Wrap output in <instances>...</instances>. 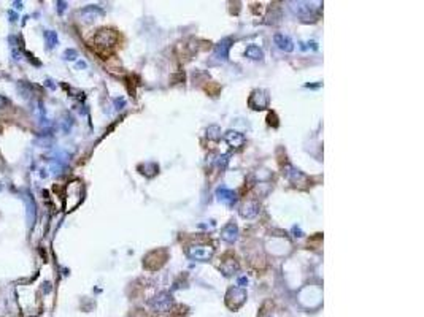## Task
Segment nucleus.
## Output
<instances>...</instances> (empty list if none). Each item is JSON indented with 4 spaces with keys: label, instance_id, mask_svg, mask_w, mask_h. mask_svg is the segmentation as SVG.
<instances>
[{
    "label": "nucleus",
    "instance_id": "obj_1",
    "mask_svg": "<svg viewBox=\"0 0 424 317\" xmlns=\"http://www.w3.org/2000/svg\"><path fill=\"white\" fill-rule=\"evenodd\" d=\"M116 40H118V35L114 33V31H111V29H100V31L95 33L94 43L102 48H113L114 43H116Z\"/></svg>",
    "mask_w": 424,
    "mask_h": 317
},
{
    "label": "nucleus",
    "instance_id": "obj_2",
    "mask_svg": "<svg viewBox=\"0 0 424 317\" xmlns=\"http://www.w3.org/2000/svg\"><path fill=\"white\" fill-rule=\"evenodd\" d=\"M187 255L194 260H201L205 262L208 260L211 255H213V248L205 246V244H199V246H191L187 249Z\"/></svg>",
    "mask_w": 424,
    "mask_h": 317
},
{
    "label": "nucleus",
    "instance_id": "obj_3",
    "mask_svg": "<svg viewBox=\"0 0 424 317\" xmlns=\"http://www.w3.org/2000/svg\"><path fill=\"white\" fill-rule=\"evenodd\" d=\"M248 103H250L253 110H264L269 105V97L264 91H254L250 100H248Z\"/></svg>",
    "mask_w": 424,
    "mask_h": 317
},
{
    "label": "nucleus",
    "instance_id": "obj_4",
    "mask_svg": "<svg viewBox=\"0 0 424 317\" xmlns=\"http://www.w3.org/2000/svg\"><path fill=\"white\" fill-rule=\"evenodd\" d=\"M216 195H218V199H220V201L224 203V205H227V206H232L235 203V194L232 192L231 189H227L224 186H221L220 189L216 190Z\"/></svg>",
    "mask_w": 424,
    "mask_h": 317
},
{
    "label": "nucleus",
    "instance_id": "obj_5",
    "mask_svg": "<svg viewBox=\"0 0 424 317\" xmlns=\"http://www.w3.org/2000/svg\"><path fill=\"white\" fill-rule=\"evenodd\" d=\"M224 138H226V141L234 148L243 146V143H245V136L241 135L240 132H235V130H229L227 133L224 135Z\"/></svg>",
    "mask_w": 424,
    "mask_h": 317
},
{
    "label": "nucleus",
    "instance_id": "obj_6",
    "mask_svg": "<svg viewBox=\"0 0 424 317\" xmlns=\"http://www.w3.org/2000/svg\"><path fill=\"white\" fill-rule=\"evenodd\" d=\"M237 235H239V230H237V225L235 224H227L221 232V238L227 243H234L235 240H237Z\"/></svg>",
    "mask_w": 424,
    "mask_h": 317
},
{
    "label": "nucleus",
    "instance_id": "obj_7",
    "mask_svg": "<svg viewBox=\"0 0 424 317\" xmlns=\"http://www.w3.org/2000/svg\"><path fill=\"white\" fill-rule=\"evenodd\" d=\"M275 45L280 48L281 51H286V52H291L294 50V45H293V41H291V38L286 37V35H281V33L275 35Z\"/></svg>",
    "mask_w": 424,
    "mask_h": 317
},
{
    "label": "nucleus",
    "instance_id": "obj_8",
    "mask_svg": "<svg viewBox=\"0 0 424 317\" xmlns=\"http://www.w3.org/2000/svg\"><path fill=\"white\" fill-rule=\"evenodd\" d=\"M231 43H232V40L231 38H226V40H222V41H220V43L216 45V56L220 57V59H227V54H229V50H231Z\"/></svg>",
    "mask_w": 424,
    "mask_h": 317
},
{
    "label": "nucleus",
    "instance_id": "obj_9",
    "mask_svg": "<svg viewBox=\"0 0 424 317\" xmlns=\"http://www.w3.org/2000/svg\"><path fill=\"white\" fill-rule=\"evenodd\" d=\"M258 209H259V206H258V203L256 201H248V203H245L243 206H241V209H240V214L243 217H254L258 214Z\"/></svg>",
    "mask_w": 424,
    "mask_h": 317
},
{
    "label": "nucleus",
    "instance_id": "obj_10",
    "mask_svg": "<svg viewBox=\"0 0 424 317\" xmlns=\"http://www.w3.org/2000/svg\"><path fill=\"white\" fill-rule=\"evenodd\" d=\"M237 270H239V263L235 259H224V262L221 263V271L226 274V276H231V274Z\"/></svg>",
    "mask_w": 424,
    "mask_h": 317
},
{
    "label": "nucleus",
    "instance_id": "obj_11",
    "mask_svg": "<svg viewBox=\"0 0 424 317\" xmlns=\"http://www.w3.org/2000/svg\"><path fill=\"white\" fill-rule=\"evenodd\" d=\"M102 15H104V11H102L100 8H97V7H88V8H84L81 11V16L86 21H94L95 17H99Z\"/></svg>",
    "mask_w": 424,
    "mask_h": 317
},
{
    "label": "nucleus",
    "instance_id": "obj_12",
    "mask_svg": "<svg viewBox=\"0 0 424 317\" xmlns=\"http://www.w3.org/2000/svg\"><path fill=\"white\" fill-rule=\"evenodd\" d=\"M245 56H246V57H250V59H254V61H260V59L264 57V52H262V50H260L259 46L251 45V46H248V48H246Z\"/></svg>",
    "mask_w": 424,
    "mask_h": 317
},
{
    "label": "nucleus",
    "instance_id": "obj_13",
    "mask_svg": "<svg viewBox=\"0 0 424 317\" xmlns=\"http://www.w3.org/2000/svg\"><path fill=\"white\" fill-rule=\"evenodd\" d=\"M45 40H46L48 48H54V46L57 45V35H56V32H53V31L45 32Z\"/></svg>",
    "mask_w": 424,
    "mask_h": 317
},
{
    "label": "nucleus",
    "instance_id": "obj_14",
    "mask_svg": "<svg viewBox=\"0 0 424 317\" xmlns=\"http://www.w3.org/2000/svg\"><path fill=\"white\" fill-rule=\"evenodd\" d=\"M64 57L67 59V61H75V59L78 57V52L75 50H67L64 52Z\"/></svg>",
    "mask_w": 424,
    "mask_h": 317
},
{
    "label": "nucleus",
    "instance_id": "obj_15",
    "mask_svg": "<svg viewBox=\"0 0 424 317\" xmlns=\"http://www.w3.org/2000/svg\"><path fill=\"white\" fill-rule=\"evenodd\" d=\"M57 5H59V13H62V11L65 10V3L64 2H59Z\"/></svg>",
    "mask_w": 424,
    "mask_h": 317
},
{
    "label": "nucleus",
    "instance_id": "obj_16",
    "mask_svg": "<svg viewBox=\"0 0 424 317\" xmlns=\"http://www.w3.org/2000/svg\"><path fill=\"white\" fill-rule=\"evenodd\" d=\"M15 8L16 10H21L22 7H21V2H15Z\"/></svg>",
    "mask_w": 424,
    "mask_h": 317
},
{
    "label": "nucleus",
    "instance_id": "obj_17",
    "mask_svg": "<svg viewBox=\"0 0 424 317\" xmlns=\"http://www.w3.org/2000/svg\"><path fill=\"white\" fill-rule=\"evenodd\" d=\"M10 17H11V21H16V15L11 13V11H10Z\"/></svg>",
    "mask_w": 424,
    "mask_h": 317
},
{
    "label": "nucleus",
    "instance_id": "obj_18",
    "mask_svg": "<svg viewBox=\"0 0 424 317\" xmlns=\"http://www.w3.org/2000/svg\"><path fill=\"white\" fill-rule=\"evenodd\" d=\"M78 67H80V68H84V67H86V64H84V62H80V64H78Z\"/></svg>",
    "mask_w": 424,
    "mask_h": 317
}]
</instances>
